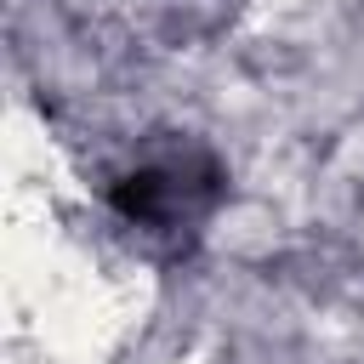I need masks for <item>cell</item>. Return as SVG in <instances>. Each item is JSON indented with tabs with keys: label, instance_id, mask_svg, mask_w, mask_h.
<instances>
[{
	"label": "cell",
	"instance_id": "1",
	"mask_svg": "<svg viewBox=\"0 0 364 364\" xmlns=\"http://www.w3.org/2000/svg\"><path fill=\"white\" fill-rule=\"evenodd\" d=\"M108 199H114V210H119L131 228L176 239V233H193V228L216 210V199H222V171H216V159L199 154V148L159 154V159L131 165V171L114 182Z\"/></svg>",
	"mask_w": 364,
	"mask_h": 364
}]
</instances>
